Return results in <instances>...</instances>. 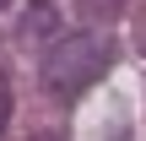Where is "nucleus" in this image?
<instances>
[{
	"instance_id": "obj_1",
	"label": "nucleus",
	"mask_w": 146,
	"mask_h": 141,
	"mask_svg": "<svg viewBox=\"0 0 146 141\" xmlns=\"http://www.w3.org/2000/svg\"><path fill=\"white\" fill-rule=\"evenodd\" d=\"M108 65H114V38L108 33H60L49 43V54H43L38 76H43V87L54 98H76L92 82H103Z\"/></svg>"
},
{
	"instance_id": "obj_2",
	"label": "nucleus",
	"mask_w": 146,
	"mask_h": 141,
	"mask_svg": "<svg viewBox=\"0 0 146 141\" xmlns=\"http://www.w3.org/2000/svg\"><path fill=\"white\" fill-rule=\"evenodd\" d=\"M5 120H11V87L0 82V136H5Z\"/></svg>"
},
{
	"instance_id": "obj_3",
	"label": "nucleus",
	"mask_w": 146,
	"mask_h": 141,
	"mask_svg": "<svg viewBox=\"0 0 146 141\" xmlns=\"http://www.w3.org/2000/svg\"><path fill=\"white\" fill-rule=\"evenodd\" d=\"M33 141H65V136H60V130H43V136H33Z\"/></svg>"
},
{
	"instance_id": "obj_4",
	"label": "nucleus",
	"mask_w": 146,
	"mask_h": 141,
	"mask_svg": "<svg viewBox=\"0 0 146 141\" xmlns=\"http://www.w3.org/2000/svg\"><path fill=\"white\" fill-rule=\"evenodd\" d=\"M0 5H5V0H0Z\"/></svg>"
}]
</instances>
